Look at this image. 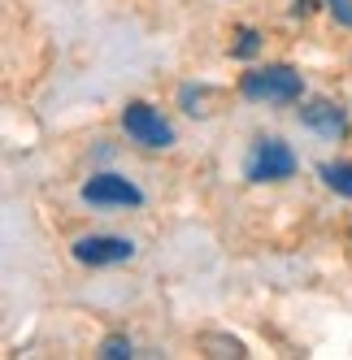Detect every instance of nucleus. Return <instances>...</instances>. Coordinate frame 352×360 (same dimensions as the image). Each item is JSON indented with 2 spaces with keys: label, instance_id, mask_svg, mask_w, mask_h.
<instances>
[{
  "label": "nucleus",
  "instance_id": "7ed1b4c3",
  "mask_svg": "<svg viewBox=\"0 0 352 360\" xmlns=\"http://www.w3.org/2000/svg\"><path fill=\"white\" fill-rule=\"evenodd\" d=\"M122 131H127L135 143H144V148H170V143H174L170 122H165L153 105H144V100L127 105V113H122Z\"/></svg>",
  "mask_w": 352,
  "mask_h": 360
},
{
  "label": "nucleus",
  "instance_id": "0eeeda50",
  "mask_svg": "<svg viewBox=\"0 0 352 360\" xmlns=\"http://www.w3.org/2000/svg\"><path fill=\"white\" fill-rule=\"evenodd\" d=\"M318 174H322V183L331 187L335 195H348L352 200V161H326Z\"/></svg>",
  "mask_w": 352,
  "mask_h": 360
},
{
  "label": "nucleus",
  "instance_id": "1a4fd4ad",
  "mask_svg": "<svg viewBox=\"0 0 352 360\" xmlns=\"http://www.w3.org/2000/svg\"><path fill=\"white\" fill-rule=\"evenodd\" d=\"M205 347H222V352H209V356H248L244 343H235V339H205Z\"/></svg>",
  "mask_w": 352,
  "mask_h": 360
},
{
  "label": "nucleus",
  "instance_id": "6e6552de",
  "mask_svg": "<svg viewBox=\"0 0 352 360\" xmlns=\"http://www.w3.org/2000/svg\"><path fill=\"white\" fill-rule=\"evenodd\" d=\"M100 356H105V360H122V356H131V339H122V334H109V339L100 343Z\"/></svg>",
  "mask_w": 352,
  "mask_h": 360
},
{
  "label": "nucleus",
  "instance_id": "20e7f679",
  "mask_svg": "<svg viewBox=\"0 0 352 360\" xmlns=\"http://www.w3.org/2000/svg\"><path fill=\"white\" fill-rule=\"evenodd\" d=\"M83 200L92 209H127V204H144V191L118 174H96L92 183H83Z\"/></svg>",
  "mask_w": 352,
  "mask_h": 360
},
{
  "label": "nucleus",
  "instance_id": "f257e3e1",
  "mask_svg": "<svg viewBox=\"0 0 352 360\" xmlns=\"http://www.w3.org/2000/svg\"><path fill=\"white\" fill-rule=\"evenodd\" d=\"M244 96L257 100V105H291L300 100V74L291 65H265L244 74Z\"/></svg>",
  "mask_w": 352,
  "mask_h": 360
},
{
  "label": "nucleus",
  "instance_id": "9d476101",
  "mask_svg": "<svg viewBox=\"0 0 352 360\" xmlns=\"http://www.w3.org/2000/svg\"><path fill=\"white\" fill-rule=\"evenodd\" d=\"M331 18L339 27H352V0H331Z\"/></svg>",
  "mask_w": 352,
  "mask_h": 360
},
{
  "label": "nucleus",
  "instance_id": "423d86ee",
  "mask_svg": "<svg viewBox=\"0 0 352 360\" xmlns=\"http://www.w3.org/2000/svg\"><path fill=\"white\" fill-rule=\"evenodd\" d=\"M300 122H305L309 131L326 135V139H335V135H344V126H348L344 109H339V105H331V100H309V105L300 109Z\"/></svg>",
  "mask_w": 352,
  "mask_h": 360
},
{
  "label": "nucleus",
  "instance_id": "9b49d317",
  "mask_svg": "<svg viewBox=\"0 0 352 360\" xmlns=\"http://www.w3.org/2000/svg\"><path fill=\"white\" fill-rule=\"evenodd\" d=\"M257 53V31H244L239 35V48H235V57H253Z\"/></svg>",
  "mask_w": 352,
  "mask_h": 360
},
{
  "label": "nucleus",
  "instance_id": "39448f33",
  "mask_svg": "<svg viewBox=\"0 0 352 360\" xmlns=\"http://www.w3.org/2000/svg\"><path fill=\"white\" fill-rule=\"evenodd\" d=\"M135 256V243L131 239H113V235H83L79 243H74V261L83 265H122Z\"/></svg>",
  "mask_w": 352,
  "mask_h": 360
},
{
  "label": "nucleus",
  "instance_id": "f03ea898",
  "mask_svg": "<svg viewBox=\"0 0 352 360\" xmlns=\"http://www.w3.org/2000/svg\"><path fill=\"white\" fill-rule=\"evenodd\" d=\"M296 174V157L283 139H257L248 152V178L253 183H283Z\"/></svg>",
  "mask_w": 352,
  "mask_h": 360
}]
</instances>
